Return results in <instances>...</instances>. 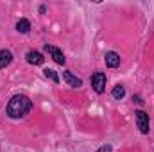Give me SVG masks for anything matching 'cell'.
Segmentation results:
<instances>
[{
    "label": "cell",
    "mask_w": 154,
    "mask_h": 152,
    "mask_svg": "<svg viewBox=\"0 0 154 152\" xmlns=\"http://www.w3.org/2000/svg\"><path fill=\"white\" fill-rule=\"evenodd\" d=\"M32 109V100L27 95H14L5 106V114L13 120H20L31 113Z\"/></svg>",
    "instance_id": "6da1fadb"
},
{
    "label": "cell",
    "mask_w": 154,
    "mask_h": 152,
    "mask_svg": "<svg viewBox=\"0 0 154 152\" xmlns=\"http://www.w3.org/2000/svg\"><path fill=\"white\" fill-rule=\"evenodd\" d=\"M134 122H136V127H138V131L142 134H149V131H151V118L143 109L134 111Z\"/></svg>",
    "instance_id": "7a4b0ae2"
},
{
    "label": "cell",
    "mask_w": 154,
    "mask_h": 152,
    "mask_svg": "<svg viewBox=\"0 0 154 152\" xmlns=\"http://www.w3.org/2000/svg\"><path fill=\"white\" fill-rule=\"evenodd\" d=\"M90 82H91V88H93V91L95 93H99V95H102L104 91H106V82H108V77L104 72H95L93 75L90 77Z\"/></svg>",
    "instance_id": "3957f363"
},
{
    "label": "cell",
    "mask_w": 154,
    "mask_h": 152,
    "mask_svg": "<svg viewBox=\"0 0 154 152\" xmlns=\"http://www.w3.org/2000/svg\"><path fill=\"white\" fill-rule=\"evenodd\" d=\"M43 50H45V52H48V54H50V57H52L57 65H65V63H66V57H65V54H63V50H61V48H57V47H54V45H48V43H47V45L43 47Z\"/></svg>",
    "instance_id": "277c9868"
},
{
    "label": "cell",
    "mask_w": 154,
    "mask_h": 152,
    "mask_svg": "<svg viewBox=\"0 0 154 152\" xmlns=\"http://www.w3.org/2000/svg\"><path fill=\"white\" fill-rule=\"evenodd\" d=\"M25 61L29 65H32V66H41L45 63V57H43V54L38 52V50H29L25 54Z\"/></svg>",
    "instance_id": "5b68a950"
},
{
    "label": "cell",
    "mask_w": 154,
    "mask_h": 152,
    "mask_svg": "<svg viewBox=\"0 0 154 152\" xmlns=\"http://www.w3.org/2000/svg\"><path fill=\"white\" fill-rule=\"evenodd\" d=\"M120 54H116L115 50H109V52H106L104 54V63H106V66L108 68H118L120 66Z\"/></svg>",
    "instance_id": "8992f818"
},
{
    "label": "cell",
    "mask_w": 154,
    "mask_h": 152,
    "mask_svg": "<svg viewBox=\"0 0 154 152\" xmlns=\"http://www.w3.org/2000/svg\"><path fill=\"white\" fill-rule=\"evenodd\" d=\"M63 81H65L68 86H72V88H81V86H82V79H79L77 75H74L70 70H65V72H63Z\"/></svg>",
    "instance_id": "52a82bcc"
},
{
    "label": "cell",
    "mask_w": 154,
    "mask_h": 152,
    "mask_svg": "<svg viewBox=\"0 0 154 152\" xmlns=\"http://www.w3.org/2000/svg\"><path fill=\"white\" fill-rule=\"evenodd\" d=\"M13 63V52L9 48H2L0 50V70H4L5 66H9Z\"/></svg>",
    "instance_id": "ba28073f"
},
{
    "label": "cell",
    "mask_w": 154,
    "mask_h": 152,
    "mask_svg": "<svg viewBox=\"0 0 154 152\" xmlns=\"http://www.w3.org/2000/svg\"><path fill=\"white\" fill-rule=\"evenodd\" d=\"M16 31H18L20 34H27V32L31 31V22H29L27 18H20V20L16 22Z\"/></svg>",
    "instance_id": "9c48e42d"
},
{
    "label": "cell",
    "mask_w": 154,
    "mask_h": 152,
    "mask_svg": "<svg viewBox=\"0 0 154 152\" xmlns=\"http://www.w3.org/2000/svg\"><path fill=\"white\" fill-rule=\"evenodd\" d=\"M111 97H113L115 100H122V99L125 97V86H124V84H116L115 88L111 90Z\"/></svg>",
    "instance_id": "30bf717a"
},
{
    "label": "cell",
    "mask_w": 154,
    "mask_h": 152,
    "mask_svg": "<svg viewBox=\"0 0 154 152\" xmlns=\"http://www.w3.org/2000/svg\"><path fill=\"white\" fill-rule=\"evenodd\" d=\"M43 75L47 77V79H50L54 84H59V81H61L59 75H57V72H56V70H52V68H45V70H43Z\"/></svg>",
    "instance_id": "8fae6325"
},
{
    "label": "cell",
    "mask_w": 154,
    "mask_h": 152,
    "mask_svg": "<svg viewBox=\"0 0 154 152\" xmlns=\"http://www.w3.org/2000/svg\"><path fill=\"white\" fill-rule=\"evenodd\" d=\"M95 152H113V147L109 145V143H106V145H102V147H99Z\"/></svg>",
    "instance_id": "7c38bea8"
},
{
    "label": "cell",
    "mask_w": 154,
    "mask_h": 152,
    "mask_svg": "<svg viewBox=\"0 0 154 152\" xmlns=\"http://www.w3.org/2000/svg\"><path fill=\"white\" fill-rule=\"evenodd\" d=\"M133 102H136V104H140V106H142V104H143V99H142L140 95H133Z\"/></svg>",
    "instance_id": "4fadbf2b"
},
{
    "label": "cell",
    "mask_w": 154,
    "mask_h": 152,
    "mask_svg": "<svg viewBox=\"0 0 154 152\" xmlns=\"http://www.w3.org/2000/svg\"><path fill=\"white\" fill-rule=\"evenodd\" d=\"M39 13L45 14V13H47V7H45V5H39Z\"/></svg>",
    "instance_id": "5bb4252c"
}]
</instances>
